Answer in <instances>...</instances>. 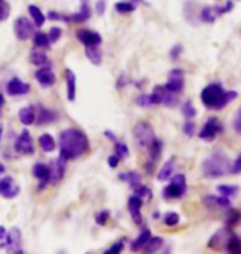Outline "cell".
Returning <instances> with one entry per match:
<instances>
[{
  "mask_svg": "<svg viewBox=\"0 0 241 254\" xmlns=\"http://www.w3.org/2000/svg\"><path fill=\"white\" fill-rule=\"evenodd\" d=\"M60 155L66 160H75L78 157L84 155L89 150V140L83 130L80 129H65L60 134Z\"/></svg>",
  "mask_w": 241,
  "mask_h": 254,
  "instance_id": "1",
  "label": "cell"
},
{
  "mask_svg": "<svg viewBox=\"0 0 241 254\" xmlns=\"http://www.w3.org/2000/svg\"><path fill=\"white\" fill-rule=\"evenodd\" d=\"M200 99H202V103L207 109H223L233 99H237V93L235 91L225 93L222 84L212 83L203 88V91L200 93Z\"/></svg>",
  "mask_w": 241,
  "mask_h": 254,
  "instance_id": "2",
  "label": "cell"
},
{
  "mask_svg": "<svg viewBox=\"0 0 241 254\" xmlns=\"http://www.w3.org/2000/svg\"><path fill=\"white\" fill-rule=\"evenodd\" d=\"M202 170L207 179H220V177L232 172V162L223 152H213L212 155L205 159Z\"/></svg>",
  "mask_w": 241,
  "mask_h": 254,
  "instance_id": "3",
  "label": "cell"
},
{
  "mask_svg": "<svg viewBox=\"0 0 241 254\" xmlns=\"http://www.w3.org/2000/svg\"><path fill=\"white\" fill-rule=\"evenodd\" d=\"M132 134H134V140L137 147H141L142 150H149V147L156 140V132H154L152 126L149 123H137Z\"/></svg>",
  "mask_w": 241,
  "mask_h": 254,
  "instance_id": "4",
  "label": "cell"
},
{
  "mask_svg": "<svg viewBox=\"0 0 241 254\" xmlns=\"http://www.w3.org/2000/svg\"><path fill=\"white\" fill-rule=\"evenodd\" d=\"M187 191V180H185V175L183 174H177L173 175L172 182L168 184L165 189H163V198L165 200H177V198H182L185 195Z\"/></svg>",
  "mask_w": 241,
  "mask_h": 254,
  "instance_id": "5",
  "label": "cell"
},
{
  "mask_svg": "<svg viewBox=\"0 0 241 254\" xmlns=\"http://www.w3.org/2000/svg\"><path fill=\"white\" fill-rule=\"evenodd\" d=\"M151 94H152L154 104L156 106L163 104V106H167V108H173V106H177L178 103V94L168 91L165 86H156Z\"/></svg>",
  "mask_w": 241,
  "mask_h": 254,
  "instance_id": "6",
  "label": "cell"
},
{
  "mask_svg": "<svg viewBox=\"0 0 241 254\" xmlns=\"http://www.w3.org/2000/svg\"><path fill=\"white\" fill-rule=\"evenodd\" d=\"M222 130H223V126L220 124V121L217 118H212L203 124L202 129H200L198 137L205 142H212L217 139L218 134H222Z\"/></svg>",
  "mask_w": 241,
  "mask_h": 254,
  "instance_id": "7",
  "label": "cell"
},
{
  "mask_svg": "<svg viewBox=\"0 0 241 254\" xmlns=\"http://www.w3.org/2000/svg\"><path fill=\"white\" fill-rule=\"evenodd\" d=\"M0 248L7 250L10 253H17L22 254V233H20L18 228H13L7 233L5 236V241L0 243Z\"/></svg>",
  "mask_w": 241,
  "mask_h": 254,
  "instance_id": "8",
  "label": "cell"
},
{
  "mask_svg": "<svg viewBox=\"0 0 241 254\" xmlns=\"http://www.w3.org/2000/svg\"><path fill=\"white\" fill-rule=\"evenodd\" d=\"M35 79L38 81V84L42 86V88H50V86H53L56 83V76L53 73V69H51L50 62L47 64L40 66V68L35 71Z\"/></svg>",
  "mask_w": 241,
  "mask_h": 254,
  "instance_id": "9",
  "label": "cell"
},
{
  "mask_svg": "<svg viewBox=\"0 0 241 254\" xmlns=\"http://www.w3.org/2000/svg\"><path fill=\"white\" fill-rule=\"evenodd\" d=\"M13 30H15V35H17V38L20 40V42H25V40H28L33 35L35 23L30 22L28 18L20 17V18H17V22H15Z\"/></svg>",
  "mask_w": 241,
  "mask_h": 254,
  "instance_id": "10",
  "label": "cell"
},
{
  "mask_svg": "<svg viewBox=\"0 0 241 254\" xmlns=\"http://www.w3.org/2000/svg\"><path fill=\"white\" fill-rule=\"evenodd\" d=\"M15 150L22 155H32L35 152L33 147V139L32 135L28 134V130H22L18 135V139L15 140Z\"/></svg>",
  "mask_w": 241,
  "mask_h": 254,
  "instance_id": "11",
  "label": "cell"
},
{
  "mask_svg": "<svg viewBox=\"0 0 241 254\" xmlns=\"http://www.w3.org/2000/svg\"><path fill=\"white\" fill-rule=\"evenodd\" d=\"M18 193H20V187L17 185V182H15L12 177H3V179L0 180V195L3 198L12 200Z\"/></svg>",
  "mask_w": 241,
  "mask_h": 254,
  "instance_id": "12",
  "label": "cell"
},
{
  "mask_svg": "<svg viewBox=\"0 0 241 254\" xmlns=\"http://www.w3.org/2000/svg\"><path fill=\"white\" fill-rule=\"evenodd\" d=\"M183 71L180 69H172L170 73H168V79H167V84L165 88L168 91H172V93H182L183 91Z\"/></svg>",
  "mask_w": 241,
  "mask_h": 254,
  "instance_id": "13",
  "label": "cell"
},
{
  "mask_svg": "<svg viewBox=\"0 0 241 254\" xmlns=\"http://www.w3.org/2000/svg\"><path fill=\"white\" fill-rule=\"evenodd\" d=\"M66 160L65 157H58L56 160H51L50 162V182H53V184H56V182H60L61 179H63L65 175V169H66Z\"/></svg>",
  "mask_w": 241,
  "mask_h": 254,
  "instance_id": "14",
  "label": "cell"
},
{
  "mask_svg": "<svg viewBox=\"0 0 241 254\" xmlns=\"http://www.w3.org/2000/svg\"><path fill=\"white\" fill-rule=\"evenodd\" d=\"M76 38L80 40L84 47H99L102 42V37L97 32H91V30H80L76 33Z\"/></svg>",
  "mask_w": 241,
  "mask_h": 254,
  "instance_id": "15",
  "label": "cell"
},
{
  "mask_svg": "<svg viewBox=\"0 0 241 254\" xmlns=\"http://www.w3.org/2000/svg\"><path fill=\"white\" fill-rule=\"evenodd\" d=\"M205 206L208 208L210 211H220V210H227V208H230L232 205H230V198L227 196H205Z\"/></svg>",
  "mask_w": 241,
  "mask_h": 254,
  "instance_id": "16",
  "label": "cell"
},
{
  "mask_svg": "<svg viewBox=\"0 0 241 254\" xmlns=\"http://www.w3.org/2000/svg\"><path fill=\"white\" fill-rule=\"evenodd\" d=\"M32 174H33L35 179L40 180V184H38L40 190L45 189V187L50 184V165H47V164H35L33 169H32Z\"/></svg>",
  "mask_w": 241,
  "mask_h": 254,
  "instance_id": "17",
  "label": "cell"
},
{
  "mask_svg": "<svg viewBox=\"0 0 241 254\" xmlns=\"http://www.w3.org/2000/svg\"><path fill=\"white\" fill-rule=\"evenodd\" d=\"M142 205H144V200H142L141 196H137V195H132L129 198V203H127V208H129V213H131L132 220H134L137 225H142V215H141Z\"/></svg>",
  "mask_w": 241,
  "mask_h": 254,
  "instance_id": "18",
  "label": "cell"
},
{
  "mask_svg": "<svg viewBox=\"0 0 241 254\" xmlns=\"http://www.w3.org/2000/svg\"><path fill=\"white\" fill-rule=\"evenodd\" d=\"M28 91H30V86L18 78H12L7 84V93L10 96H23V94H27Z\"/></svg>",
  "mask_w": 241,
  "mask_h": 254,
  "instance_id": "19",
  "label": "cell"
},
{
  "mask_svg": "<svg viewBox=\"0 0 241 254\" xmlns=\"http://www.w3.org/2000/svg\"><path fill=\"white\" fill-rule=\"evenodd\" d=\"M66 98L68 101L76 99V74L71 69H66Z\"/></svg>",
  "mask_w": 241,
  "mask_h": 254,
  "instance_id": "20",
  "label": "cell"
},
{
  "mask_svg": "<svg viewBox=\"0 0 241 254\" xmlns=\"http://www.w3.org/2000/svg\"><path fill=\"white\" fill-rule=\"evenodd\" d=\"M149 155H151V165L146 167V169L149 172H152V167L157 164V160L161 159V155H162V142L161 140H154L152 142V145L149 147Z\"/></svg>",
  "mask_w": 241,
  "mask_h": 254,
  "instance_id": "21",
  "label": "cell"
},
{
  "mask_svg": "<svg viewBox=\"0 0 241 254\" xmlns=\"http://www.w3.org/2000/svg\"><path fill=\"white\" fill-rule=\"evenodd\" d=\"M18 119H20V123H22L23 126L33 124L35 121H37V114H35V109L32 108V106L22 108V109H20V113H18Z\"/></svg>",
  "mask_w": 241,
  "mask_h": 254,
  "instance_id": "22",
  "label": "cell"
},
{
  "mask_svg": "<svg viewBox=\"0 0 241 254\" xmlns=\"http://www.w3.org/2000/svg\"><path fill=\"white\" fill-rule=\"evenodd\" d=\"M173 170H175V160H173V159L167 160V164L163 165L161 170H159L157 180L159 182H167L168 179H172V177H173Z\"/></svg>",
  "mask_w": 241,
  "mask_h": 254,
  "instance_id": "23",
  "label": "cell"
},
{
  "mask_svg": "<svg viewBox=\"0 0 241 254\" xmlns=\"http://www.w3.org/2000/svg\"><path fill=\"white\" fill-rule=\"evenodd\" d=\"M56 119V114L53 111H50L48 108H45V106H38V118H37V123L40 126H45V124H50L53 123Z\"/></svg>",
  "mask_w": 241,
  "mask_h": 254,
  "instance_id": "24",
  "label": "cell"
},
{
  "mask_svg": "<svg viewBox=\"0 0 241 254\" xmlns=\"http://www.w3.org/2000/svg\"><path fill=\"white\" fill-rule=\"evenodd\" d=\"M227 230H220L217 235L212 236V240L208 243V248H213V250H220V248L227 246Z\"/></svg>",
  "mask_w": 241,
  "mask_h": 254,
  "instance_id": "25",
  "label": "cell"
},
{
  "mask_svg": "<svg viewBox=\"0 0 241 254\" xmlns=\"http://www.w3.org/2000/svg\"><path fill=\"white\" fill-rule=\"evenodd\" d=\"M151 230H142L141 235L136 238L134 243L131 245V250L132 251H137V250H144V246L147 245V241L151 240Z\"/></svg>",
  "mask_w": 241,
  "mask_h": 254,
  "instance_id": "26",
  "label": "cell"
},
{
  "mask_svg": "<svg viewBox=\"0 0 241 254\" xmlns=\"http://www.w3.org/2000/svg\"><path fill=\"white\" fill-rule=\"evenodd\" d=\"M91 17V7L88 5V2L86 0H83V3H81V10L80 12H76L71 15V20H75V22H86Z\"/></svg>",
  "mask_w": 241,
  "mask_h": 254,
  "instance_id": "27",
  "label": "cell"
},
{
  "mask_svg": "<svg viewBox=\"0 0 241 254\" xmlns=\"http://www.w3.org/2000/svg\"><path fill=\"white\" fill-rule=\"evenodd\" d=\"M28 13L32 15L35 27H38V28H40L45 22H47V17H45V13L37 7V5H30V7H28Z\"/></svg>",
  "mask_w": 241,
  "mask_h": 254,
  "instance_id": "28",
  "label": "cell"
},
{
  "mask_svg": "<svg viewBox=\"0 0 241 254\" xmlns=\"http://www.w3.org/2000/svg\"><path fill=\"white\" fill-rule=\"evenodd\" d=\"M132 190H134V195L137 196H141L142 200H147V201H151L152 200V190L149 189V187L146 185H142V182H139V184H136V185H132Z\"/></svg>",
  "mask_w": 241,
  "mask_h": 254,
  "instance_id": "29",
  "label": "cell"
},
{
  "mask_svg": "<svg viewBox=\"0 0 241 254\" xmlns=\"http://www.w3.org/2000/svg\"><path fill=\"white\" fill-rule=\"evenodd\" d=\"M50 62L48 57L42 52V48L40 50H33L32 53H30V63L35 64V66H43Z\"/></svg>",
  "mask_w": 241,
  "mask_h": 254,
  "instance_id": "30",
  "label": "cell"
},
{
  "mask_svg": "<svg viewBox=\"0 0 241 254\" xmlns=\"http://www.w3.org/2000/svg\"><path fill=\"white\" fill-rule=\"evenodd\" d=\"M84 53H86V57H88V60L93 64H101L102 62V55L99 52V47H84Z\"/></svg>",
  "mask_w": 241,
  "mask_h": 254,
  "instance_id": "31",
  "label": "cell"
},
{
  "mask_svg": "<svg viewBox=\"0 0 241 254\" xmlns=\"http://www.w3.org/2000/svg\"><path fill=\"white\" fill-rule=\"evenodd\" d=\"M38 142H40V147H42L43 152H53L55 147H56L55 139L50 134H42V135H40Z\"/></svg>",
  "mask_w": 241,
  "mask_h": 254,
  "instance_id": "32",
  "label": "cell"
},
{
  "mask_svg": "<svg viewBox=\"0 0 241 254\" xmlns=\"http://www.w3.org/2000/svg\"><path fill=\"white\" fill-rule=\"evenodd\" d=\"M33 43H35V47H37V48H42V50L50 48V45H51L50 38H48V35H45V33H42V32H37V33L33 35Z\"/></svg>",
  "mask_w": 241,
  "mask_h": 254,
  "instance_id": "33",
  "label": "cell"
},
{
  "mask_svg": "<svg viewBox=\"0 0 241 254\" xmlns=\"http://www.w3.org/2000/svg\"><path fill=\"white\" fill-rule=\"evenodd\" d=\"M217 17H218V12H217V8H213V7H205L202 10V13H200V18H202L205 23H213L215 20H217Z\"/></svg>",
  "mask_w": 241,
  "mask_h": 254,
  "instance_id": "34",
  "label": "cell"
},
{
  "mask_svg": "<svg viewBox=\"0 0 241 254\" xmlns=\"http://www.w3.org/2000/svg\"><path fill=\"white\" fill-rule=\"evenodd\" d=\"M162 245H163V240H162V238H159V236H151V240L147 241V245L144 246V250H146L147 253H156V251L161 250Z\"/></svg>",
  "mask_w": 241,
  "mask_h": 254,
  "instance_id": "35",
  "label": "cell"
},
{
  "mask_svg": "<svg viewBox=\"0 0 241 254\" xmlns=\"http://www.w3.org/2000/svg\"><path fill=\"white\" fill-rule=\"evenodd\" d=\"M218 191L222 196H227V198H232V196H237L238 191H240V187L238 185H220L218 187Z\"/></svg>",
  "mask_w": 241,
  "mask_h": 254,
  "instance_id": "36",
  "label": "cell"
},
{
  "mask_svg": "<svg viewBox=\"0 0 241 254\" xmlns=\"http://www.w3.org/2000/svg\"><path fill=\"white\" fill-rule=\"evenodd\" d=\"M225 250L230 251V253H241V241H240V238L235 236V235H230Z\"/></svg>",
  "mask_w": 241,
  "mask_h": 254,
  "instance_id": "37",
  "label": "cell"
},
{
  "mask_svg": "<svg viewBox=\"0 0 241 254\" xmlns=\"http://www.w3.org/2000/svg\"><path fill=\"white\" fill-rule=\"evenodd\" d=\"M119 180L127 182V184L132 187L141 182V175L137 174V172H124V174H119Z\"/></svg>",
  "mask_w": 241,
  "mask_h": 254,
  "instance_id": "38",
  "label": "cell"
},
{
  "mask_svg": "<svg viewBox=\"0 0 241 254\" xmlns=\"http://www.w3.org/2000/svg\"><path fill=\"white\" fill-rule=\"evenodd\" d=\"M114 10L117 13H131L136 10V3L134 2H116L114 5Z\"/></svg>",
  "mask_w": 241,
  "mask_h": 254,
  "instance_id": "39",
  "label": "cell"
},
{
  "mask_svg": "<svg viewBox=\"0 0 241 254\" xmlns=\"http://www.w3.org/2000/svg\"><path fill=\"white\" fill-rule=\"evenodd\" d=\"M114 154L119 157L121 160H124L129 157V149H127V145L124 142H116V147H114Z\"/></svg>",
  "mask_w": 241,
  "mask_h": 254,
  "instance_id": "40",
  "label": "cell"
},
{
  "mask_svg": "<svg viewBox=\"0 0 241 254\" xmlns=\"http://www.w3.org/2000/svg\"><path fill=\"white\" fill-rule=\"evenodd\" d=\"M163 223H165L167 226H177L178 223H180V216H178L177 211H168L165 218H163Z\"/></svg>",
  "mask_w": 241,
  "mask_h": 254,
  "instance_id": "41",
  "label": "cell"
},
{
  "mask_svg": "<svg viewBox=\"0 0 241 254\" xmlns=\"http://www.w3.org/2000/svg\"><path fill=\"white\" fill-rule=\"evenodd\" d=\"M136 103L141 106V108H152L154 104V99H152V94H141L139 98L136 99Z\"/></svg>",
  "mask_w": 241,
  "mask_h": 254,
  "instance_id": "42",
  "label": "cell"
},
{
  "mask_svg": "<svg viewBox=\"0 0 241 254\" xmlns=\"http://www.w3.org/2000/svg\"><path fill=\"white\" fill-rule=\"evenodd\" d=\"M182 113H183V116H185V119H193V118H195V114H197V111H195L193 104H192V101H187V103L183 104Z\"/></svg>",
  "mask_w": 241,
  "mask_h": 254,
  "instance_id": "43",
  "label": "cell"
},
{
  "mask_svg": "<svg viewBox=\"0 0 241 254\" xmlns=\"http://www.w3.org/2000/svg\"><path fill=\"white\" fill-rule=\"evenodd\" d=\"M10 15V3L7 0H0V22H5Z\"/></svg>",
  "mask_w": 241,
  "mask_h": 254,
  "instance_id": "44",
  "label": "cell"
},
{
  "mask_svg": "<svg viewBox=\"0 0 241 254\" xmlns=\"http://www.w3.org/2000/svg\"><path fill=\"white\" fill-rule=\"evenodd\" d=\"M48 38H50V42L51 43H55V42H58V40L61 38V28L58 27H53L50 30V33H48Z\"/></svg>",
  "mask_w": 241,
  "mask_h": 254,
  "instance_id": "45",
  "label": "cell"
},
{
  "mask_svg": "<svg viewBox=\"0 0 241 254\" xmlns=\"http://www.w3.org/2000/svg\"><path fill=\"white\" fill-rule=\"evenodd\" d=\"M183 134L185 135H193L195 134V124L192 119H185V124H183Z\"/></svg>",
  "mask_w": 241,
  "mask_h": 254,
  "instance_id": "46",
  "label": "cell"
},
{
  "mask_svg": "<svg viewBox=\"0 0 241 254\" xmlns=\"http://www.w3.org/2000/svg\"><path fill=\"white\" fill-rule=\"evenodd\" d=\"M233 129H235V132H237V134H241V108L237 111V114H235Z\"/></svg>",
  "mask_w": 241,
  "mask_h": 254,
  "instance_id": "47",
  "label": "cell"
},
{
  "mask_svg": "<svg viewBox=\"0 0 241 254\" xmlns=\"http://www.w3.org/2000/svg\"><path fill=\"white\" fill-rule=\"evenodd\" d=\"M122 250H124V241H117V243H114V245H112L109 250L106 251V254H116V253H121Z\"/></svg>",
  "mask_w": 241,
  "mask_h": 254,
  "instance_id": "48",
  "label": "cell"
},
{
  "mask_svg": "<svg viewBox=\"0 0 241 254\" xmlns=\"http://www.w3.org/2000/svg\"><path fill=\"white\" fill-rule=\"evenodd\" d=\"M107 218H109V211L102 210V211L99 213V215H97V216H96V223H97V225H104V223H106V220H107Z\"/></svg>",
  "mask_w": 241,
  "mask_h": 254,
  "instance_id": "49",
  "label": "cell"
},
{
  "mask_svg": "<svg viewBox=\"0 0 241 254\" xmlns=\"http://www.w3.org/2000/svg\"><path fill=\"white\" fill-rule=\"evenodd\" d=\"M240 172H241V155L237 157V160H235L233 165H232V174L237 175V174H240Z\"/></svg>",
  "mask_w": 241,
  "mask_h": 254,
  "instance_id": "50",
  "label": "cell"
},
{
  "mask_svg": "<svg viewBox=\"0 0 241 254\" xmlns=\"http://www.w3.org/2000/svg\"><path fill=\"white\" fill-rule=\"evenodd\" d=\"M241 218V213L240 211H232L230 213V221H228V226H233L235 223H237L238 220Z\"/></svg>",
  "mask_w": 241,
  "mask_h": 254,
  "instance_id": "51",
  "label": "cell"
},
{
  "mask_svg": "<svg viewBox=\"0 0 241 254\" xmlns=\"http://www.w3.org/2000/svg\"><path fill=\"white\" fill-rule=\"evenodd\" d=\"M119 162H121V159L117 157L116 154L114 155H111L109 159H107V164H109V167H112V169H116L117 165H119Z\"/></svg>",
  "mask_w": 241,
  "mask_h": 254,
  "instance_id": "52",
  "label": "cell"
},
{
  "mask_svg": "<svg viewBox=\"0 0 241 254\" xmlns=\"http://www.w3.org/2000/svg\"><path fill=\"white\" fill-rule=\"evenodd\" d=\"M104 7H106V0H97V3H96V12H97V15L104 13Z\"/></svg>",
  "mask_w": 241,
  "mask_h": 254,
  "instance_id": "53",
  "label": "cell"
},
{
  "mask_svg": "<svg viewBox=\"0 0 241 254\" xmlns=\"http://www.w3.org/2000/svg\"><path fill=\"white\" fill-rule=\"evenodd\" d=\"M180 52H182V47H180V45H177V47L170 52V57H172L173 60H177V58H178V53H180Z\"/></svg>",
  "mask_w": 241,
  "mask_h": 254,
  "instance_id": "54",
  "label": "cell"
},
{
  "mask_svg": "<svg viewBox=\"0 0 241 254\" xmlns=\"http://www.w3.org/2000/svg\"><path fill=\"white\" fill-rule=\"evenodd\" d=\"M5 236H7V230L3 226H0V243H2V240H5Z\"/></svg>",
  "mask_w": 241,
  "mask_h": 254,
  "instance_id": "55",
  "label": "cell"
},
{
  "mask_svg": "<svg viewBox=\"0 0 241 254\" xmlns=\"http://www.w3.org/2000/svg\"><path fill=\"white\" fill-rule=\"evenodd\" d=\"M104 135H106V137H109V139H111L112 142H117V140H116V137H114V135H112V132H109V130H106V132H104Z\"/></svg>",
  "mask_w": 241,
  "mask_h": 254,
  "instance_id": "56",
  "label": "cell"
},
{
  "mask_svg": "<svg viewBox=\"0 0 241 254\" xmlns=\"http://www.w3.org/2000/svg\"><path fill=\"white\" fill-rule=\"evenodd\" d=\"M5 104V98H3V94L0 93V106H3Z\"/></svg>",
  "mask_w": 241,
  "mask_h": 254,
  "instance_id": "57",
  "label": "cell"
},
{
  "mask_svg": "<svg viewBox=\"0 0 241 254\" xmlns=\"http://www.w3.org/2000/svg\"><path fill=\"white\" fill-rule=\"evenodd\" d=\"M3 172H5V167H3L2 164H0V175H2V174H3Z\"/></svg>",
  "mask_w": 241,
  "mask_h": 254,
  "instance_id": "58",
  "label": "cell"
},
{
  "mask_svg": "<svg viewBox=\"0 0 241 254\" xmlns=\"http://www.w3.org/2000/svg\"><path fill=\"white\" fill-rule=\"evenodd\" d=\"M2 134H3V127L0 126V140H2Z\"/></svg>",
  "mask_w": 241,
  "mask_h": 254,
  "instance_id": "59",
  "label": "cell"
},
{
  "mask_svg": "<svg viewBox=\"0 0 241 254\" xmlns=\"http://www.w3.org/2000/svg\"><path fill=\"white\" fill-rule=\"evenodd\" d=\"M0 116H2V106H0Z\"/></svg>",
  "mask_w": 241,
  "mask_h": 254,
  "instance_id": "60",
  "label": "cell"
},
{
  "mask_svg": "<svg viewBox=\"0 0 241 254\" xmlns=\"http://www.w3.org/2000/svg\"><path fill=\"white\" fill-rule=\"evenodd\" d=\"M132 2H134V3H136V2H141V0H132Z\"/></svg>",
  "mask_w": 241,
  "mask_h": 254,
  "instance_id": "61",
  "label": "cell"
}]
</instances>
